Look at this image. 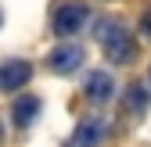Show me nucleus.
Masks as SVG:
<instances>
[{
    "mask_svg": "<svg viewBox=\"0 0 151 147\" xmlns=\"http://www.w3.org/2000/svg\"><path fill=\"white\" fill-rule=\"evenodd\" d=\"M93 36H97V43L104 50L108 61L115 65H129L137 58V47H133V36H129V29L119 22V18H101L97 25H93Z\"/></svg>",
    "mask_w": 151,
    "mask_h": 147,
    "instance_id": "1",
    "label": "nucleus"
},
{
    "mask_svg": "<svg viewBox=\"0 0 151 147\" xmlns=\"http://www.w3.org/2000/svg\"><path fill=\"white\" fill-rule=\"evenodd\" d=\"M50 25L58 36H76L83 25H86V4H76V0H68V4H61L58 11H54Z\"/></svg>",
    "mask_w": 151,
    "mask_h": 147,
    "instance_id": "2",
    "label": "nucleus"
},
{
    "mask_svg": "<svg viewBox=\"0 0 151 147\" xmlns=\"http://www.w3.org/2000/svg\"><path fill=\"white\" fill-rule=\"evenodd\" d=\"M79 65H83V47L79 43H61V47H54L47 54V68L58 72V76H68V72H76Z\"/></svg>",
    "mask_w": 151,
    "mask_h": 147,
    "instance_id": "3",
    "label": "nucleus"
},
{
    "mask_svg": "<svg viewBox=\"0 0 151 147\" xmlns=\"http://www.w3.org/2000/svg\"><path fill=\"white\" fill-rule=\"evenodd\" d=\"M29 79H32V65L29 61H4L0 65V90L4 93H18Z\"/></svg>",
    "mask_w": 151,
    "mask_h": 147,
    "instance_id": "4",
    "label": "nucleus"
},
{
    "mask_svg": "<svg viewBox=\"0 0 151 147\" xmlns=\"http://www.w3.org/2000/svg\"><path fill=\"white\" fill-rule=\"evenodd\" d=\"M111 93H115V79H111L108 72H90V76H86V97L93 104L111 101Z\"/></svg>",
    "mask_w": 151,
    "mask_h": 147,
    "instance_id": "5",
    "label": "nucleus"
},
{
    "mask_svg": "<svg viewBox=\"0 0 151 147\" xmlns=\"http://www.w3.org/2000/svg\"><path fill=\"white\" fill-rule=\"evenodd\" d=\"M101 140H104V122H97V118L79 122L72 133V147H97Z\"/></svg>",
    "mask_w": 151,
    "mask_h": 147,
    "instance_id": "6",
    "label": "nucleus"
},
{
    "mask_svg": "<svg viewBox=\"0 0 151 147\" xmlns=\"http://www.w3.org/2000/svg\"><path fill=\"white\" fill-rule=\"evenodd\" d=\"M40 115V97H32V93H25V97H18L14 104H11V118H14V126H32V118Z\"/></svg>",
    "mask_w": 151,
    "mask_h": 147,
    "instance_id": "7",
    "label": "nucleus"
},
{
    "mask_svg": "<svg viewBox=\"0 0 151 147\" xmlns=\"http://www.w3.org/2000/svg\"><path fill=\"white\" fill-rule=\"evenodd\" d=\"M144 108H147V90H144V86H129V90H126V111L140 115Z\"/></svg>",
    "mask_w": 151,
    "mask_h": 147,
    "instance_id": "8",
    "label": "nucleus"
},
{
    "mask_svg": "<svg viewBox=\"0 0 151 147\" xmlns=\"http://www.w3.org/2000/svg\"><path fill=\"white\" fill-rule=\"evenodd\" d=\"M0 143H4V126H0Z\"/></svg>",
    "mask_w": 151,
    "mask_h": 147,
    "instance_id": "9",
    "label": "nucleus"
}]
</instances>
